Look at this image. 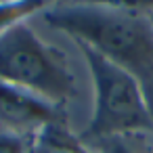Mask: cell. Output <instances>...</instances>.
<instances>
[{"mask_svg": "<svg viewBox=\"0 0 153 153\" xmlns=\"http://www.w3.org/2000/svg\"><path fill=\"white\" fill-rule=\"evenodd\" d=\"M0 82L23 88L67 115L80 97L76 69L61 48L42 40L32 23H21L0 36Z\"/></svg>", "mask_w": 153, "mask_h": 153, "instance_id": "obj_3", "label": "cell"}, {"mask_svg": "<svg viewBox=\"0 0 153 153\" xmlns=\"http://www.w3.org/2000/svg\"><path fill=\"white\" fill-rule=\"evenodd\" d=\"M48 7H59V4H71V2H78V0H46Z\"/></svg>", "mask_w": 153, "mask_h": 153, "instance_id": "obj_10", "label": "cell"}, {"mask_svg": "<svg viewBox=\"0 0 153 153\" xmlns=\"http://www.w3.org/2000/svg\"><path fill=\"white\" fill-rule=\"evenodd\" d=\"M0 2H7V0H0Z\"/></svg>", "mask_w": 153, "mask_h": 153, "instance_id": "obj_12", "label": "cell"}, {"mask_svg": "<svg viewBox=\"0 0 153 153\" xmlns=\"http://www.w3.org/2000/svg\"><path fill=\"white\" fill-rule=\"evenodd\" d=\"M78 2H88V4H103L128 13H138V15H151L153 13V0H78Z\"/></svg>", "mask_w": 153, "mask_h": 153, "instance_id": "obj_7", "label": "cell"}, {"mask_svg": "<svg viewBox=\"0 0 153 153\" xmlns=\"http://www.w3.org/2000/svg\"><path fill=\"white\" fill-rule=\"evenodd\" d=\"M30 153H97L67 122H53L32 136Z\"/></svg>", "mask_w": 153, "mask_h": 153, "instance_id": "obj_5", "label": "cell"}, {"mask_svg": "<svg viewBox=\"0 0 153 153\" xmlns=\"http://www.w3.org/2000/svg\"><path fill=\"white\" fill-rule=\"evenodd\" d=\"M147 17H149V21H151V25H153V13H151V15H147Z\"/></svg>", "mask_w": 153, "mask_h": 153, "instance_id": "obj_11", "label": "cell"}, {"mask_svg": "<svg viewBox=\"0 0 153 153\" xmlns=\"http://www.w3.org/2000/svg\"><path fill=\"white\" fill-rule=\"evenodd\" d=\"M48 9L46 0H7L0 2V36L4 32L40 17Z\"/></svg>", "mask_w": 153, "mask_h": 153, "instance_id": "obj_6", "label": "cell"}, {"mask_svg": "<svg viewBox=\"0 0 153 153\" xmlns=\"http://www.w3.org/2000/svg\"><path fill=\"white\" fill-rule=\"evenodd\" d=\"M40 19L76 44L99 53L134 76L153 61V25L147 15L103 4L71 2L48 7Z\"/></svg>", "mask_w": 153, "mask_h": 153, "instance_id": "obj_1", "label": "cell"}, {"mask_svg": "<svg viewBox=\"0 0 153 153\" xmlns=\"http://www.w3.org/2000/svg\"><path fill=\"white\" fill-rule=\"evenodd\" d=\"M53 122H67V115L48 101L0 82V128L32 138Z\"/></svg>", "mask_w": 153, "mask_h": 153, "instance_id": "obj_4", "label": "cell"}, {"mask_svg": "<svg viewBox=\"0 0 153 153\" xmlns=\"http://www.w3.org/2000/svg\"><path fill=\"white\" fill-rule=\"evenodd\" d=\"M78 48L92 82V111L80 138L97 149L115 138L153 134L136 76L82 44Z\"/></svg>", "mask_w": 153, "mask_h": 153, "instance_id": "obj_2", "label": "cell"}, {"mask_svg": "<svg viewBox=\"0 0 153 153\" xmlns=\"http://www.w3.org/2000/svg\"><path fill=\"white\" fill-rule=\"evenodd\" d=\"M32 138L0 128V153H30Z\"/></svg>", "mask_w": 153, "mask_h": 153, "instance_id": "obj_9", "label": "cell"}, {"mask_svg": "<svg viewBox=\"0 0 153 153\" xmlns=\"http://www.w3.org/2000/svg\"><path fill=\"white\" fill-rule=\"evenodd\" d=\"M136 80L140 84V92H143L145 107H147V113H149V120H151V128H153V61L147 63L136 74Z\"/></svg>", "mask_w": 153, "mask_h": 153, "instance_id": "obj_8", "label": "cell"}]
</instances>
